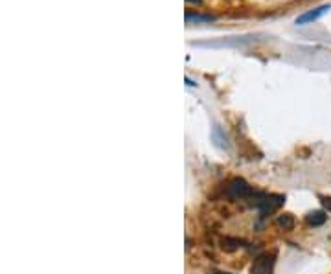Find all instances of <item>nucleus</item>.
I'll list each match as a JSON object with an SVG mask.
<instances>
[{"mask_svg": "<svg viewBox=\"0 0 331 274\" xmlns=\"http://www.w3.org/2000/svg\"><path fill=\"white\" fill-rule=\"evenodd\" d=\"M305 221H307L309 225L318 226V225H322V223L326 221V216H324L322 212H313V213H309L307 219H305Z\"/></svg>", "mask_w": 331, "mask_h": 274, "instance_id": "obj_4", "label": "nucleus"}, {"mask_svg": "<svg viewBox=\"0 0 331 274\" xmlns=\"http://www.w3.org/2000/svg\"><path fill=\"white\" fill-rule=\"evenodd\" d=\"M322 203H324V206H326L327 210H331V199H327V197H326V199H324Z\"/></svg>", "mask_w": 331, "mask_h": 274, "instance_id": "obj_6", "label": "nucleus"}, {"mask_svg": "<svg viewBox=\"0 0 331 274\" xmlns=\"http://www.w3.org/2000/svg\"><path fill=\"white\" fill-rule=\"evenodd\" d=\"M212 23V21H216V17L213 15H191V13H186V23Z\"/></svg>", "mask_w": 331, "mask_h": 274, "instance_id": "obj_3", "label": "nucleus"}, {"mask_svg": "<svg viewBox=\"0 0 331 274\" xmlns=\"http://www.w3.org/2000/svg\"><path fill=\"white\" fill-rule=\"evenodd\" d=\"M331 9L329 4H324V6H318L317 9H311V11H307V13L300 15V17L296 18V24L298 26H304V24H311L315 23V21H318V18L322 17V15H326L327 11Z\"/></svg>", "mask_w": 331, "mask_h": 274, "instance_id": "obj_1", "label": "nucleus"}, {"mask_svg": "<svg viewBox=\"0 0 331 274\" xmlns=\"http://www.w3.org/2000/svg\"><path fill=\"white\" fill-rule=\"evenodd\" d=\"M272 263L274 260L270 256H261L252 267V274H270L272 272Z\"/></svg>", "mask_w": 331, "mask_h": 274, "instance_id": "obj_2", "label": "nucleus"}, {"mask_svg": "<svg viewBox=\"0 0 331 274\" xmlns=\"http://www.w3.org/2000/svg\"><path fill=\"white\" fill-rule=\"evenodd\" d=\"M186 2H190V4H201L203 0H186Z\"/></svg>", "mask_w": 331, "mask_h": 274, "instance_id": "obj_7", "label": "nucleus"}, {"mask_svg": "<svg viewBox=\"0 0 331 274\" xmlns=\"http://www.w3.org/2000/svg\"><path fill=\"white\" fill-rule=\"evenodd\" d=\"M278 225L283 226L285 230H289V228H293V225H295V219H293L291 216H283L278 219Z\"/></svg>", "mask_w": 331, "mask_h": 274, "instance_id": "obj_5", "label": "nucleus"}]
</instances>
